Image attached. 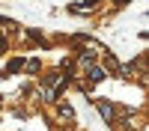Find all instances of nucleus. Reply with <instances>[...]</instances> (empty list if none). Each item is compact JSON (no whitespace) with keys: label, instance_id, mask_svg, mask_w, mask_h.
<instances>
[{"label":"nucleus","instance_id":"obj_5","mask_svg":"<svg viewBox=\"0 0 149 131\" xmlns=\"http://www.w3.org/2000/svg\"><path fill=\"white\" fill-rule=\"evenodd\" d=\"M113 3H116V6H125V3H131V0H113Z\"/></svg>","mask_w":149,"mask_h":131},{"label":"nucleus","instance_id":"obj_2","mask_svg":"<svg viewBox=\"0 0 149 131\" xmlns=\"http://www.w3.org/2000/svg\"><path fill=\"white\" fill-rule=\"evenodd\" d=\"M95 107H98V113H102V119H104L107 125L113 122V116H116V104H113V101H107V98H98V101H95Z\"/></svg>","mask_w":149,"mask_h":131},{"label":"nucleus","instance_id":"obj_3","mask_svg":"<svg viewBox=\"0 0 149 131\" xmlns=\"http://www.w3.org/2000/svg\"><path fill=\"white\" fill-rule=\"evenodd\" d=\"M21 69H24V57H12L0 75H3V78H12V75H21Z\"/></svg>","mask_w":149,"mask_h":131},{"label":"nucleus","instance_id":"obj_4","mask_svg":"<svg viewBox=\"0 0 149 131\" xmlns=\"http://www.w3.org/2000/svg\"><path fill=\"white\" fill-rule=\"evenodd\" d=\"M24 75H30V78H39V71H42V60L39 57H30V60H24Z\"/></svg>","mask_w":149,"mask_h":131},{"label":"nucleus","instance_id":"obj_1","mask_svg":"<svg viewBox=\"0 0 149 131\" xmlns=\"http://www.w3.org/2000/svg\"><path fill=\"white\" fill-rule=\"evenodd\" d=\"M54 107H57V119H60L66 128H72V125H74V107H72L69 101H63V98H57Z\"/></svg>","mask_w":149,"mask_h":131}]
</instances>
